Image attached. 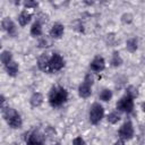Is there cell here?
I'll use <instances>...</instances> for the list:
<instances>
[{
	"label": "cell",
	"mask_w": 145,
	"mask_h": 145,
	"mask_svg": "<svg viewBox=\"0 0 145 145\" xmlns=\"http://www.w3.org/2000/svg\"><path fill=\"white\" fill-rule=\"evenodd\" d=\"M119 119H120V116H119L117 112H111V113L108 116V121H109L110 123H116V122L119 121Z\"/></svg>",
	"instance_id": "cell-20"
},
{
	"label": "cell",
	"mask_w": 145,
	"mask_h": 145,
	"mask_svg": "<svg viewBox=\"0 0 145 145\" xmlns=\"http://www.w3.org/2000/svg\"><path fill=\"white\" fill-rule=\"evenodd\" d=\"M143 110H144V112H145V102H144V104H143Z\"/></svg>",
	"instance_id": "cell-26"
},
{
	"label": "cell",
	"mask_w": 145,
	"mask_h": 145,
	"mask_svg": "<svg viewBox=\"0 0 145 145\" xmlns=\"http://www.w3.org/2000/svg\"><path fill=\"white\" fill-rule=\"evenodd\" d=\"M72 145H85V140L82 137H76L72 140Z\"/></svg>",
	"instance_id": "cell-22"
},
{
	"label": "cell",
	"mask_w": 145,
	"mask_h": 145,
	"mask_svg": "<svg viewBox=\"0 0 145 145\" xmlns=\"http://www.w3.org/2000/svg\"><path fill=\"white\" fill-rule=\"evenodd\" d=\"M48 44H50V43H49V41H48L46 39H42V40L40 41V43H39L40 46H49Z\"/></svg>",
	"instance_id": "cell-24"
},
{
	"label": "cell",
	"mask_w": 145,
	"mask_h": 145,
	"mask_svg": "<svg viewBox=\"0 0 145 145\" xmlns=\"http://www.w3.org/2000/svg\"><path fill=\"white\" fill-rule=\"evenodd\" d=\"M31 17H32V15H31L27 10H23V11L20 12L19 17H18V22H19L20 26L27 25V24L29 23V20H31Z\"/></svg>",
	"instance_id": "cell-12"
},
{
	"label": "cell",
	"mask_w": 145,
	"mask_h": 145,
	"mask_svg": "<svg viewBox=\"0 0 145 145\" xmlns=\"http://www.w3.org/2000/svg\"><path fill=\"white\" fill-rule=\"evenodd\" d=\"M31 34L33 36H40L42 34V26H41V23L40 22H36L32 25L31 27Z\"/></svg>",
	"instance_id": "cell-15"
},
{
	"label": "cell",
	"mask_w": 145,
	"mask_h": 145,
	"mask_svg": "<svg viewBox=\"0 0 145 145\" xmlns=\"http://www.w3.org/2000/svg\"><path fill=\"white\" fill-rule=\"evenodd\" d=\"M127 49L130 51V52H134L137 50V40L135 37L130 39L127 41Z\"/></svg>",
	"instance_id": "cell-19"
},
{
	"label": "cell",
	"mask_w": 145,
	"mask_h": 145,
	"mask_svg": "<svg viewBox=\"0 0 145 145\" xmlns=\"http://www.w3.org/2000/svg\"><path fill=\"white\" fill-rule=\"evenodd\" d=\"M1 61L5 66H7L8 63H10L12 60H11V53L9 51H3L2 54H1Z\"/></svg>",
	"instance_id": "cell-18"
},
{
	"label": "cell",
	"mask_w": 145,
	"mask_h": 145,
	"mask_svg": "<svg viewBox=\"0 0 145 145\" xmlns=\"http://www.w3.org/2000/svg\"><path fill=\"white\" fill-rule=\"evenodd\" d=\"M91 93H92V85H89L86 82H83L79 85V87H78V94H79V96L86 99V97H88L91 95Z\"/></svg>",
	"instance_id": "cell-8"
},
{
	"label": "cell",
	"mask_w": 145,
	"mask_h": 145,
	"mask_svg": "<svg viewBox=\"0 0 145 145\" xmlns=\"http://www.w3.org/2000/svg\"><path fill=\"white\" fill-rule=\"evenodd\" d=\"M111 97H112V92H111L110 89H103V91L100 93V99H101L102 101H104V102L110 101Z\"/></svg>",
	"instance_id": "cell-17"
},
{
	"label": "cell",
	"mask_w": 145,
	"mask_h": 145,
	"mask_svg": "<svg viewBox=\"0 0 145 145\" xmlns=\"http://www.w3.org/2000/svg\"><path fill=\"white\" fill-rule=\"evenodd\" d=\"M63 31H65L63 25H61V24H59V23H56V24L51 27L50 35H51L53 39H59V37H61V36H62Z\"/></svg>",
	"instance_id": "cell-10"
},
{
	"label": "cell",
	"mask_w": 145,
	"mask_h": 145,
	"mask_svg": "<svg viewBox=\"0 0 145 145\" xmlns=\"http://www.w3.org/2000/svg\"><path fill=\"white\" fill-rule=\"evenodd\" d=\"M27 145H44L43 144V138L39 133H33L28 136L27 138Z\"/></svg>",
	"instance_id": "cell-11"
},
{
	"label": "cell",
	"mask_w": 145,
	"mask_h": 145,
	"mask_svg": "<svg viewBox=\"0 0 145 145\" xmlns=\"http://www.w3.org/2000/svg\"><path fill=\"white\" fill-rule=\"evenodd\" d=\"M37 6V3L36 2H33V1H27V2H25V7H27V8H34V7H36Z\"/></svg>",
	"instance_id": "cell-23"
},
{
	"label": "cell",
	"mask_w": 145,
	"mask_h": 145,
	"mask_svg": "<svg viewBox=\"0 0 145 145\" xmlns=\"http://www.w3.org/2000/svg\"><path fill=\"white\" fill-rule=\"evenodd\" d=\"M2 27L5 31H7L9 33V35H15L16 33V27H15V24L12 23V20L9 18V17H6L3 20H2Z\"/></svg>",
	"instance_id": "cell-9"
},
{
	"label": "cell",
	"mask_w": 145,
	"mask_h": 145,
	"mask_svg": "<svg viewBox=\"0 0 145 145\" xmlns=\"http://www.w3.org/2000/svg\"><path fill=\"white\" fill-rule=\"evenodd\" d=\"M49 59H50V57L48 56V54H42L40 58H39V62H37V65H39V68L41 69V70H43V71H48V62H49Z\"/></svg>",
	"instance_id": "cell-13"
},
{
	"label": "cell",
	"mask_w": 145,
	"mask_h": 145,
	"mask_svg": "<svg viewBox=\"0 0 145 145\" xmlns=\"http://www.w3.org/2000/svg\"><path fill=\"white\" fill-rule=\"evenodd\" d=\"M113 145H125V143H123V139H118Z\"/></svg>",
	"instance_id": "cell-25"
},
{
	"label": "cell",
	"mask_w": 145,
	"mask_h": 145,
	"mask_svg": "<svg viewBox=\"0 0 145 145\" xmlns=\"http://www.w3.org/2000/svg\"><path fill=\"white\" fill-rule=\"evenodd\" d=\"M5 67H6V70L8 72V75H10V76H16V74L18 72V65L15 61H11L10 63H8Z\"/></svg>",
	"instance_id": "cell-14"
},
{
	"label": "cell",
	"mask_w": 145,
	"mask_h": 145,
	"mask_svg": "<svg viewBox=\"0 0 145 145\" xmlns=\"http://www.w3.org/2000/svg\"><path fill=\"white\" fill-rule=\"evenodd\" d=\"M104 114V109L100 103H94L89 109V121L93 125L99 123Z\"/></svg>",
	"instance_id": "cell-3"
},
{
	"label": "cell",
	"mask_w": 145,
	"mask_h": 145,
	"mask_svg": "<svg viewBox=\"0 0 145 145\" xmlns=\"http://www.w3.org/2000/svg\"><path fill=\"white\" fill-rule=\"evenodd\" d=\"M134 135V128H133V125L130 121H127L125 122L120 129H119V136H120V139H130Z\"/></svg>",
	"instance_id": "cell-6"
},
{
	"label": "cell",
	"mask_w": 145,
	"mask_h": 145,
	"mask_svg": "<svg viewBox=\"0 0 145 145\" xmlns=\"http://www.w3.org/2000/svg\"><path fill=\"white\" fill-rule=\"evenodd\" d=\"M54 145H60V144H59V143H57V144H54Z\"/></svg>",
	"instance_id": "cell-27"
},
{
	"label": "cell",
	"mask_w": 145,
	"mask_h": 145,
	"mask_svg": "<svg viewBox=\"0 0 145 145\" xmlns=\"http://www.w3.org/2000/svg\"><path fill=\"white\" fill-rule=\"evenodd\" d=\"M104 67H105V62H104V59L102 57H95L93 59V61L91 62V69L93 71L100 72L104 69Z\"/></svg>",
	"instance_id": "cell-7"
},
{
	"label": "cell",
	"mask_w": 145,
	"mask_h": 145,
	"mask_svg": "<svg viewBox=\"0 0 145 145\" xmlns=\"http://www.w3.org/2000/svg\"><path fill=\"white\" fill-rule=\"evenodd\" d=\"M121 62H122V60H121V58H120L119 53H118V52H114V53H113V56H112L111 63H112L113 66H120V65H121Z\"/></svg>",
	"instance_id": "cell-21"
},
{
	"label": "cell",
	"mask_w": 145,
	"mask_h": 145,
	"mask_svg": "<svg viewBox=\"0 0 145 145\" xmlns=\"http://www.w3.org/2000/svg\"><path fill=\"white\" fill-rule=\"evenodd\" d=\"M42 101H43V96H42V94H40V93H35V94H33V96L31 97V104H32L33 106H39V105L42 103Z\"/></svg>",
	"instance_id": "cell-16"
},
{
	"label": "cell",
	"mask_w": 145,
	"mask_h": 145,
	"mask_svg": "<svg viewBox=\"0 0 145 145\" xmlns=\"http://www.w3.org/2000/svg\"><path fill=\"white\" fill-rule=\"evenodd\" d=\"M65 66V61L62 59V57L59 53H53L48 62V71L49 72H53V71H58L60 70L62 67Z\"/></svg>",
	"instance_id": "cell-4"
},
{
	"label": "cell",
	"mask_w": 145,
	"mask_h": 145,
	"mask_svg": "<svg viewBox=\"0 0 145 145\" xmlns=\"http://www.w3.org/2000/svg\"><path fill=\"white\" fill-rule=\"evenodd\" d=\"M2 116H3L5 120L7 121V123L11 128L17 129V128L22 127L23 121H22V118H20L19 113L16 110H14L11 108H3L2 109Z\"/></svg>",
	"instance_id": "cell-2"
},
{
	"label": "cell",
	"mask_w": 145,
	"mask_h": 145,
	"mask_svg": "<svg viewBox=\"0 0 145 145\" xmlns=\"http://www.w3.org/2000/svg\"><path fill=\"white\" fill-rule=\"evenodd\" d=\"M133 96H130L129 94H126L125 96H122L118 102H117V109L119 111L122 112H127L130 113L134 109V101H133Z\"/></svg>",
	"instance_id": "cell-5"
},
{
	"label": "cell",
	"mask_w": 145,
	"mask_h": 145,
	"mask_svg": "<svg viewBox=\"0 0 145 145\" xmlns=\"http://www.w3.org/2000/svg\"><path fill=\"white\" fill-rule=\"evenodd\" d=\"M68 100V92L61 86H54L50 91L49 102L52 106H60Z\"/></svg>",
	"instance_id": "cell-1"
}]
</instances>
